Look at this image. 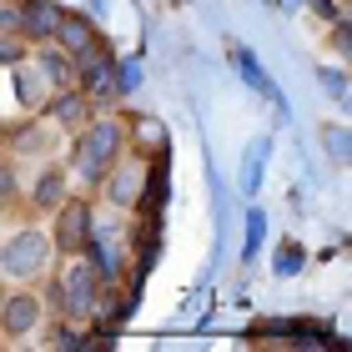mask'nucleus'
I'll return each instance as SVG.
<instances>
[{
  "instance_id": "1",
  "label": "nucleus",
  "mask_w": 352,
  "mask_h": 352,
  "mask_svg": "<svg viewBox=\"0 0 352 352\" xmlns=\"http://www.w3.org/2000/svg\"><path fill=\"white\" fill-rule=\"evenodd\" d=\"M121 151H126V116L96 111L81 131L66 136V156H60V162H66V171H71V186L96 191L101 176L121 162Z\"/></svg>"
},
{
  "instance_id": "2",
  "label": "nucleus",
  "mask_w": 352,
  "mask_h": 352,
  "mask_svg": "<svg viewBox=\"0 0 352 352\" xmlns=\"http://www.w3.org/2000/svg\"><path fill=\"white\" fill-rule=\"evenodd\" d=\"M41 287H45L51 317H66V322H91V312L101 307V297H106V282H101V272H96V262L86 252L56 257Z\"/></svg>"
},
{
  "instance_id": "3",
  "label": "nucleus",
  "mask_w": 352,
  "mask_h": 352,
  "mask_svg": "<svg viewBox=\"0 0 352 352\" xmlns=\"http://www.w3.org/2000/svg\"><path fill=\"white\" fill-rule=\"evenodd\" d=\"M51 262H56L51 232H45L36 217L6 221V236H0V277L10 287H41Z\"/></svg>"
},
{
  "instance_id": "4",
  "label": "nucleus",
  "mask_w": 352,
  "mask_h": 352,
  "mask_svg": "<svg viewBox=\"0 0 352 352\" xmlns=\"http://www.w3.org/2000/svg\"><path fill=\"white\" fill-rule=\"evenodd\" d=\"M45 322H51V307H45L41 287H6V302H0V342L21 347L30 338H41Z\"/></svg>"
},
{
  "instance_id": "5",
  "label": "nucleus",
  "mask_w": 352,
  "mask_h": 352,
  "mask_svg": "<svg viewBox=\"0 0 352 352\" xmlns=\"http://www.w3.org/2000/svg\"><path fill=\"white\" fill-rule=\"evenodd\" d=\"M51 247H56V257H71V252H86L91 242V227H96V201H91V191H71L66 201L56 206L51 217Z\"/></svg>"
},
{
  "instance_id": "6",
  "label": "nucleus",
  "mask_w": 352,
  "mask_h": 352,
  "mask_svg": "<svg viewBox=\"0 0 352 352\" xmlns=\"http://www.w3.org/2000/svg\"><path fill=\"white\" fill-rule=\"evenodd\" d=\"M146 182H151V162L121 151V162L101 176V186H96L91 197H101L111 212H131V206H141V197H146Z\"/></svg>"
},
{
  "instance_id": "7",
  "label": "nucleus",
  "mask_w": 352,
  "mask_h": 352,
  "mask_svg": "<svg viewBox=\"0 0 352 352\" xmlns=\"http://www.w3.org/2000/svg\"><path fill=\"white\" fill-rule=\"evenodd\" d=\"M71 191H76V186H71L66 162H45V166L21 186V217H36V221H41V217H51L56 206L71 197Z\"/></svg>"
},
{
  "instance_id": "8",
  "label": "nucleus",
  "mask_w": 352,
  "mask_h": 352,
  "mask_svg": "<svg viewBox=\"0 0 352 352\" xmlns=\"http://www.w3.org/2000/svg\"><path fill=\"white\" fill-rule=\"evenodd\" d=\"M76 86L91 96L96 111L116 106V56H111V45H101V51H91V56L76 60Z\"/></svg>"
},
{
  "instance_id": "9",
  "label": "nucleus",
  "mask_w": 352,
  "mask_h": 352,
  "mask_svg": "<svg viewBox=\"0 0 352 352\" xmlns=\"http://www.w3.org/2000/svg\"><path fill=\"white\" fill-rule=\"evenodd\" d=\"M41 116L51 121L60 136H71V131H81V126L96 116V106H91V96H86L81 86H60V91H51V96H45Z\"/></svg>"
},
{
  "instance_id": "10",
  "label": "nucleus",
  "mask_w": 352,
  "mask_h": 352,
  "mask_svg": "<svg viewBox=\"0 0 352 352\" xmlns=\"http://www.w3.org/2000/svg\"><path fill=\"white\" fill-rule=\"evenodd\" d=\"M60 141H66V136H60L45 116L21 121L15 131H6V162H15V156H56Z\"/></svg>"
},
{
  "instance_id": "11",
  "label": "nucleus",
  "mask_w": 352,
  "mask_h": 352,
  "mask_svg": "<svg viewBox=\"0 0 352 352\" xmlns=\"http://www.w3.org/2000/svg\"><path fill=\"white\" fill-rule=\"evenodd\" d=\"M51 41H56L71 60H81V56H91V51H101V45H106V36L86 21V15H76V10L60 15V25H56V36H51Z\"/></svg>"
},
{
  "instance_id": "12",
  "label": "nucleus",
  "mask_w": 352,
  "mask_h": 352,
  "mask_svg": "<svg viewBox=\"0 0 352 352\" xmlns=\"http://www.w3.org/2000/svg\"><path fill=\"white\" fill-rule=\"evenodd\" d=\"M60 15H66V6H56V0H21V36L30 45L51 41L56 25H60Z\"/></svg>"
},
{
  "instance_id": "13",
  "label": "nucleus",
  "mask_w": 352,
  "mask_h": 352,
  "mask_svg": "<svg viewBox=\"0 0 352 352\" xmlns=\"http://www.w3.org/2000/svg\"><path fill=\"white\" fill-rule=\"evenodd\" d=\"M162 121H151V116H126V151L141 156V162H156V151H162Z\"/></svg>"
},
{
  "instance_id": "14",
  "label": "nucleus",
  "mask_w": 352,
  "mask_h": 352,
  "mask_svg": "<svg viewBox=\"0 0 352 352\" xmlns=\"http://www.w3.org/2000/svg\"><path fill=\"white\" fill-rule=\"evenodd\" d=\"M21 217V176H15V166L0 156V227L6 221Z\"/></svg>"
},
{
  "instance_id": "15",
  "label": "nucleus",
  "mask_w": 352,
  "mask_h": 352,
  "mask_svg": "<svg viewBox=\"0 0 352 352\" xmlns=\"http://www.w3.org/2000/svg\"><path fill=\"white\" fill-rule=\"evenodd\" d=\"M30 56V41L21 30H0V66H15V60Z\"/></svg>"
},
{
  "instance_id": "16",
  "label": "nucleus",
  "mask_w": 352,
  "mask_h": 352,
  "mask_svg": "<svg viewBox=\"0 0 352 352\" xmlns=\"http://www.w3.org/2000/svg\"><path fill=\"white\" fill-rule=\"evenodd\" d=\"M0 30H21V0H0Z\"/></svg>"
},
{
  "instance_id": "17",
  "label": "nucleus",
  "mask_w": 352,
  "mask_h": 352,
  "mask_svg": "<svg viewBox=\"0 0 352 352\" xmlns=\"http://www.w3.org/2000/svg\"><path fill=\"white\" fill-rule=\"evenodd\" d=\"M6 287H10V282H6V277H0V302H6Z\"/></svg>"
},
{
  "instance_id": "18",
  "label": "nucleus",
  "mask_w": 352,
  "mask_h": 352,
  "mask_svg": "<svg viewBox=\"0 0 352 352\" xmlns=\"http://www.w3.org/2000/svg\"><path fill=\"white\" fill-rule=\"evenodd\" d=\"M0 156H6V131H0Z\"/></svg>"
},
{
  "instance_id": "19",
  "label": "nucleus",
  "mask_w": 352,
  "mask_h": 352,
  "mask_svg": "<svg viewBox=\"0 0 352 352\" xmlns=\"http://www.w3.org/2000/svg\"><path fill=\"white\" fill-rule=\"evenodd\" d=\"M0 347H6V342H0Z\"/></svg>"
}]
</instances>
